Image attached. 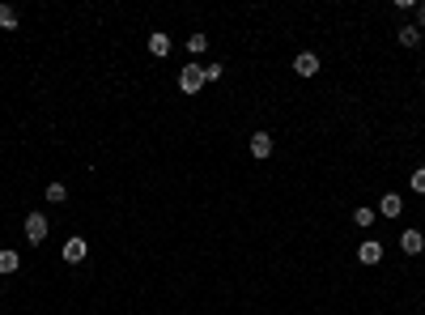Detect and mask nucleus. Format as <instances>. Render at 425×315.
I'll use <instances>...</instances> for the list:
<instances>
[{"label": "nucleus", "instance_id": "obj_1", "mask_svg": "<svg viewBox=\"0 0 425 315\" xmlns=\"http://www.w3.org/2000/svg\"><path fill=\"white\" fill-rule=\"evenodd\" d=\"M205 85H209V81H205V64H196V60H191V64H183V68H179V94L196 99V94L205 90Z\"/></svg>", "mask_w": 425, "mask_h": 315}, {"label": "nucleus", "instance_id": "obj_2", "mask_svg": "<svg viewBox=\"0 0 425 315\" xmlns=\"http://www.w3.org/2000/svg\"><path fill=\"white\" fill-rule=\"evenodd\" d=\"M47 230H52V226H47L43 213H26V243H30V247H43V243H47Z\"/></svg>", "mask_w": 425, "mask_h": 315}, {"label": "nucleus", "instance_id": "obj_3", "mask_svg": "<svg viewBox=\"0 0 425 315\" xmlns=\"http://www.w3.org/2000/svg\"><path fill=\"white\" fill-rule=\"evenodd\" d=\"M60 256H64L68 264H81V260L90 256V243H85L81 234H72V238H64V247H60Z\"/></svg>", "mask_w": 425, "mask_h": 315}, {"label": "nucleus", "instance_id": "obj_4", "mask_svg": "<svg viewBox=\"0 0 425 315\" xmlns=\"http://www.w3.org/2000/svg\"><path fill=\"white\" fill-rule=\"evenodd\" d=\"M357 264H366V269L383 264V243H379V238H362V247H357Z\"/></svg>", "mask_w": 425, "mask_h": 315}, {"label": "nucleus", "instance_id": "obj_5", "mask_svg": "<svg viewBox=\"0 0 425 315\" xmlns=\"http://www.w3.org/2000/svg\"><path fill=\"white\" fill-rule=\"evenodd\" d=\"M319 68H323V64H319V56H315V52H298V56H293V72H298L302 81H311Z\"/></svg>", "mask_w": 425, "mask_h": 315}, {"label": "nucleus", "instance_id": "obj_6", "mask_svg": "<svg viewBox=\"0 0 425 315\" xmlns=\"http://www.w3.org/2000/svg\"><path fill=\"white\" fill-rule=\"evenodd\" d=\"M247 150H251V158H256V162H268V158H272V132H251Z\"/></svg>", "mask_w": 425, "mask_h": 315}, {"label": "nucleus", "instance_id": "obj_7", "mask_svg": "<svg viewBox=\"0 0 425 315\" xmlns=\"http://www.w3.org/2000/svg\"><path fill=\"white\" fill-rule=\"evenodd\" d=\"M400 252H404V256H421L425 252V234L417 226H408L404 234H400Z\"/></svg>", "mask_w": 425, "mask_h": 315}, {"label": "nucleus", "instance_id": "obj_8", "mask_svg": "<svg viewBox=\"0 0 425 315\" xmlns=\"http://www.w3.org/2000/svg\"><path fill=\"white\" fill-rule=\"evenodd\" d=\"M170 47H174V43H170V34H166V30H154V34H149V56H154V60H166V56H170Z\"/></svg>", "mask_w": 425, "mask_h": 315}, {"label": "nucleus", "instance_id": "obj_9", "mask_svg": "<svg viewBox=\"0 0 425 315\" xmlns=\"http://www.w3.org/2000/svg\"><path fill=\"white\" fill-rule=\"evenodd\" d=\"M374 213H383L387 222H391V217H400V213H404V196H400V192H387V196L379 201V209H374Z\"/></svg>", "mask_w": 425, "mask_h": 315}, {"label": "nucleus", "instance_id": "obj_10", "mask_svg": "<svg viewBox=\"0 0 425 315\" xmlns=\"http://www.w3.org/2000/svg\"><path fill=\"white\" fill-rule=\"evenodd\" d=\"M395 39H400V47H408V52H417L425 34H421V30L413 26V21H408V26H400V30H395Z\"/></svg>", "mask_w": 425, "mask_h": 315}, {"label": "nucleus", "instance_id": "obj_11", "mask_svg": "<svg viewBox=\"0 0 425 315\" xmlns=\"http://www.w3.org/2000/svg\"><path fill=\"white\" fill-rule=\"evenodd\" d=\"M21 269V256L13 252V247H5L0 252V277H9V273H17Z\"/></svg>", "mask_w": 425, "mask_h": 315}, {"label": "nucleus", "instance_id": "obj_12", "mask_svg": "<svg viewBox=\"0 0 425 315\" xmlns=\"http://www.w3.org/2000/svg\"><path fill=\"white\" fill-rule=\"evenodd\" d=\"M374 217H379V213H374L370 205H357V209H353V226H357V230H370Z\"/></svg>", "mask_w": 425, "mask_h": 315}, {"label": "nucleus", "instance_id": "obj_13", "mask_svg": "<svg viewBox=\"0 0 425 315\" xmlns=\"http://www.w3.org/2000/svg\"><path fill=\"white\" fill-rule=\"evenodd\" d=\"M183 47H187L191 56H205V52H209V34H187V39H183Z\"/></svg>", "mask_w": 425, "mask_h": 315}, {"label": "nucleus", "instance_id": "obj_14", "mask_svg": "<svg viewBox=\"0 0 425 315\" xmlns=\"http://www.w3.org/2000/svg\"><path fill=\"white\" fill-rule=\"evenodd\" d=\"M17 21H21V13L13 5H0V30H17Z\"/></svg>", "mask_w": 425, "mask_h": 315}, {"label": "nucleus", "instance_id": "obj_15", "mask_svg": "<svg viewBox=\"0 0 425 315\" xmlns=\"http://www.w3.org/2000/svg\"><path fill=\"white\" fill-rule=\"evenodd\" d=\"M68 201V187L64 183H47V205H64Z\"/></svg>", "mask_w": 425, "mask_h": 315}, {"label": "nucleus", "instance_id": "obj_16", "mask_svg": "<svg viewBox=\"0 0 425 315\" xmlns=\"http://www.w3.org/2000/svg\"><path fill=\"white\" fill-rule=\"evenodd\" d=\"M408 187L417 192V196H425V166H417V171L408 175Z\"/></svg>", "mask_w": 425, "mask_h": 315}, {"label": "nucleus", "instance_id": "obj_17", "mask_svg": "<svg viewBox=\"0 0 425 315\" xmlns=\"http://www.w3.org/2000/svg\"><path fill=\"white\" fill-rule=\"evenodd\" d=\"M221 72H226L221 64H205V81H209V85H213V81H221Z\"/></svg>", "mask_w": 425, "mask_h": 315}, {"label": "nucleus", "instance_id": "obj_18", "mask_svg": "<svg viewBox=\"0 0 425 315\" xmlns=\"http://www.w3.org/2000/svg\"><path fill=\"white\" fill-rule=\"evenodd\" d=\"M417 30H425V5H417V21H413Z\"/></svg>", "mask_w": 425, "mask_h": 315}, {"label": "nucleus", "instance_id": "obj_19", "mask_svg": "<svg viewBox=\"0 0 425 315\" xmlns=\"http://www.w3.org/2000/svg\"><path fill=\"white\" fill-rule=\"evenodd\" d=\"M200 315H205V311H200Z\"/></svg>", "mask_w": 425, "mask_h": 315}]
</instances>
